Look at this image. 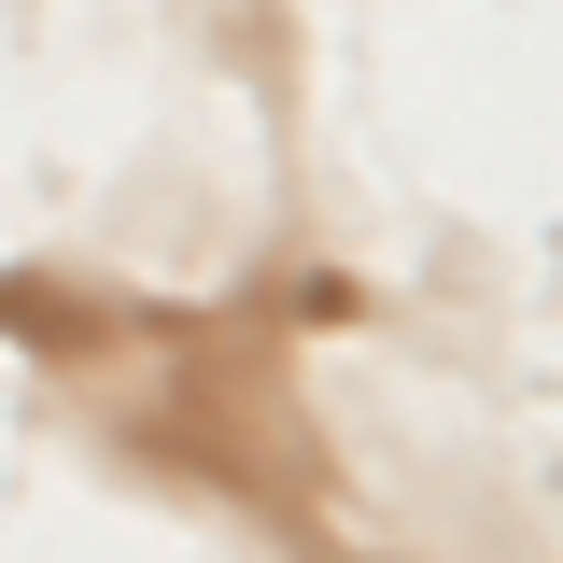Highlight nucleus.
Returning <instances> with one entry per match:
<instances>
[]
</instances>
